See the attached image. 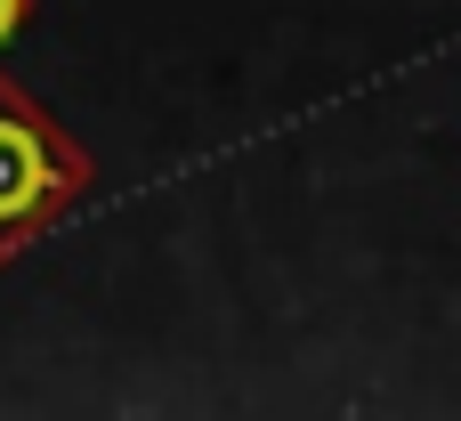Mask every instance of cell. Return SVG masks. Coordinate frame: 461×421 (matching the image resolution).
<instances>
[{"instance_id": "obj_1", "label": "cell", "mask_w": 461, "mask_h": 421, "mask_svg": "<svg viewBox=\"0 0 461 421\" xmlns=\"http://www.w3.org/2000/svg\"><path fill=\"white\" fill-rule=\"evenodd\" d=\"M65 178H73V170L57 162L49 130L24 122L16 105H0V227H24V219H32Z\"/></svg>"}, {"instance_id": "obj_2", "label": "cell", "mask_w": 461, "mask_h": 421, "mask_svg": "<svg viewBox=\"0 0 461 421\" xmlns=\"http://www.w3.org/2000/svg\"><path fill=\"white\" fill-rule=\"evenodd\" d=\"M16 24H24V0H0V41H8Z\"/></svg>"}]
</instances>
